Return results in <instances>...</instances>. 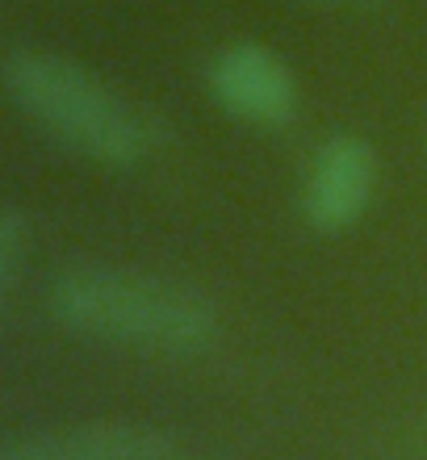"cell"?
<instances>
[{
    "label": "cell",
    "mask_w": 427,
    "mask_h": 460,
    "mask_svg": "<svg viewBox=\"0 0 427 460\" xmlns=\"http://www.w3.org/2000/svg\"><path fill=\"white\" fill-rule=\"evenodd\" d=\"M176 460H189V456H184V452H181V456H176Z\"/></svg>",
    "instance_id": "ba28073f"
},
{
    "label": "cell",
    "mask_w": 427,
    "mask_h": 460,
    "mask_svg": "<svg viewBox=\"0 0 427 460\" xmlns=\"http://www.w3.org/2000/svg\"><path fill=\"white\" fill-rule=\"evenodd\" d=\"M25 252H30V230H25V222L13 209L0 206V293L4 297H9L13 280L22 272Z\"/></svg>",
    "instance_id": "8992f818"
},
{
    "label": "cell",
    "mask_w": 427,
    "mask_h": 460,
    "mask_svg": "<svg viewBox=\"0 0 427 460\" xmlns=\"http://www.w3.org/2000/svg\"><path fill=\"white\" fill-rule=\"evenodd\" d=\"M47 302L55 323L80 340L151 356H193L222 331L214 297L143 268L76 264L55 277Z\"/></svg>",
    "instance_id": "6da1fadb"
},
{
    "label": "cell",
    "mask_w": 427,
    "mask_h": 460,
    "mask_svg": "<svg viewBox=\"0 0 427 460\" xmlns=\"http://www.w3.org/2000/svg\"><path fill=\"white\" fill-rule=\"evenodd\" d=\"M206 84L214 105L244 126L277 130V126H289L298 113V84H293L289 63L260 42L222 47L209 59Z\"/></svg>",
    "instance_id": "3957f363"
},
{
    "label": "cell",
    "mask_w": 427,
    "mask_h": 460,
    "mask_svg": "<svg viewBox=\"0 0 427 460\" xmlns=\"http://www.w3.org/2000/svg\"><path fill=\"white\" fill-rule=\"evenodd\" d=\"M4 302H9V297H4V293H0V318H4Z\"/></svg>",
    "instance_id": "52a82bcc"
},
{
    "label": "cell",
    "mask_w": 427,
    "mask_h": 460,
    "mask_svg": "<svg viewBox=\"0 0 427 460\" xmlns=\"http://www.w3.org/2000/svg\"><path fill=\"white\" fill-rule=\"evenodd\" d=\"M4 88L38 130L88 164L135 168L151 146V130L135 105L67 55L13 50L4 59Z\"/></svg>",
    "instance_id": "7a4b0ae2"
},
{
    "label": "cell",
    "mask_w": 427,
    "mask_h": 460,
    "mask_svg": "<svg viewBox=\"0 0 427 460\" xmlns=\"http://www.w3.org/2000/svg\"><path fill=\"white\" fill-rule=\"evenodd\" d=\"M168 431L147 423H67L0 444V460H176Z\"/></svg>",
    "instance_id": "5b68a950"
},
{
    "label": "cell",
    "mask_w": 427,
    "mask_h": 460,
    "mask_svg": "<svg viewBox=\"0 0 427 460\" xmlns=\"http://www.w3.org/2000/svg\"><path fill=\"white\" fill-rule=\"evenodd\" d=\"M378 193V155L356 134H331L315 151L302 184V214L318 234H340L365 218Z\"/></svg>",
    "instance_id": "277c9868"
}]
</instances>
